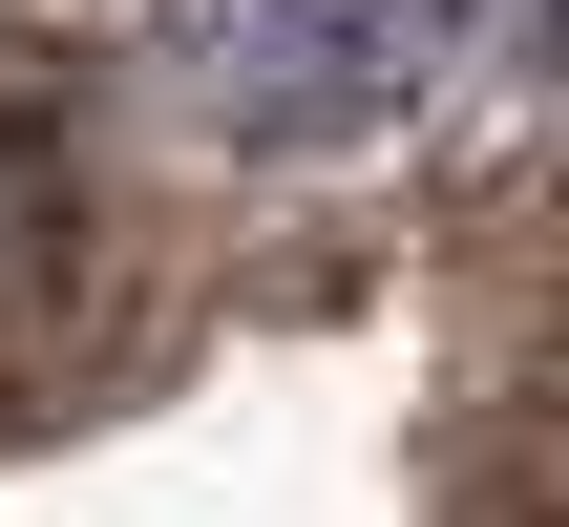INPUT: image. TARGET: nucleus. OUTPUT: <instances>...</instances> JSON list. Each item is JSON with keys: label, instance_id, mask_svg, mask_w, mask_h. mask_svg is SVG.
Segmentation results:
<instances>
[{"label": "nucleus", "instance_id": "f257e3e1", "mask_svg": "<svg viewBox=\"0 0 569 527\" xmlns=\"http://www.w3.org/2000/svg\"><path fill=\"white\" fill-rule=\"evenodd\" d=\"M443 21L465 0H148V106L232 169H317L443 84Z\"/></svg>", "mask_w": 569, "mask_h": 527}]
</instances>
